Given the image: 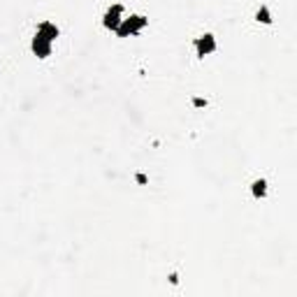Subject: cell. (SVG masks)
I'll return each mask as SVG.
<instances>
[{
  "mask_svg": "<svg viewBox=\"0 0 297 297\" xmlns=\"http://www.w3.org/2000/svg\"><path fill=\"white\" fill-rule=\"evenodd\" d=\"M251 195L256 197V200H265L267 197V181L265 179H256V181L251 184Z\"/></svg>",
  "mask_w": 297,
  "mask_h": 297,
  "instance_id": "6",
  "label": "cell"
},
{
  "mask_svg": "<svg viewBox=\"0 0 297 297\" xmlns=\"http://www.w3.org/2000/svg\"><path fill=\"white\" fill-rule=\"evenodd\" d=\"M135 179H137V184H146V174H142V172L135 176Z\"/></svg>",
  "mask_w": 297,
  "mask_h": 297,
  "instance_id": "9",
  "label": "cell"
},
{
  "mask_svg": "<svg viewBox=\"0 0 297 297\" xmlns=\"http://www.w3.org/2000/svg\"><path fill=\"white\" fill-rule=\"evenodd\" d=\"M193 107H197V109H202V107H207V98H200V96H195L193 98Z\"/></svg>",
  "mask_w": 297,
  "mask_h": 297,
  "instance_id": "8",
  "label": "cell"
},
{
  "mask_svg": "<svg viewBox=\"0 0 297 297\" xmlns=\"http://www.w3.org/2000/svg\"><path fill=\"white\" fill-rule=\"evenodd\" d=\"M123 5L121 3H114L111 7H107V12H105V16H102V26H105L107 31H111L114 33L116 28H119V24L123 21Z\"/></svg>",
  "mask_w": 297,
  "mask_h": 297,
  "instance_id": "2",
  "label": "cell"
},
{
  "mask_svg": "<svg viewBox=\"0 0 297 297\" xmlns=\"http://www.w3.org/2000/svg\"><path fill=\"white\" fill-rule=\"evenodd\" d=\"M193 47H195V54L200 56V58H204V56L216 51V37H214L212 33H204V35L195 37V44Z\"/></svg>",
  "mask_w": 297,
  "mask_h": 297,
  "instance_id": "3",
  "label": "cell"
},
{
  "mask_svg": "<svg viewBox=\"0 0 297 297\" xmlns=\"http://www.w3.org/2000/svg\"><path fill=\"white\" fill-rule=\"evenodd\" d=\"M37 33H40V35H44L47 40L54 42L56 37L61 35V28H58V26H56L54 21H42V24L37 26Z\"/></svg>",
  "mask_w": 297,
  "mask_h": 297,
  "instance_id": "5",
  "label": "cell"
},
{
  "mask_svg": "<svg viewBox=\"0 0 297 297\" xmlns=\"http://www.w3.org/2000/svg\"><path fill=\"white\" fill-rule=\"evenodd\" d=\"M146 26H149V19L144 14H130V16H123V21L119 24V28L114 33L119 37H132V35H140Z\"/></svg>",
  "mask_w": 297,
  "mask_h": 297,
  "instance_id": "1",
  "label": "cell"
},
{
  "mask_svg": "<svg viewBox=\"0 0 297 297\" xmlns=\"http://www.w3.org/2000/svg\"><path fill=\"white\" fill-rule=\"evenodd\" d=\"M256 19L260 21V24H265V26L272 24V12H269V7H267V5H260V7H258Z\"/></svg>",
  "mask_w": 297,
  "mask_h": 297,
  "instance_id": "7",
  "label": "cell"
},
{
  "mask_svg": "<svg viewBox=\"0 0 297 297\" xmlns=\"http://www.w3.org/2000/svg\"><path fill=\"white\" fill-rule=\"evenodd\" d=\"M31 49L37 58H49L51 49H54V42L47 40V37L40 35V33H35V37H33V42H31Z\"/></svg>",
  "mask_w": 297,
  "mask_h": 297,
  "instance_id": "4",
  "label": "cell"
}]
</instances>
